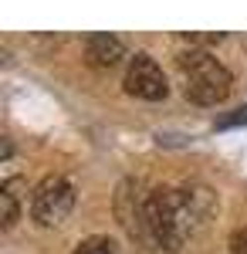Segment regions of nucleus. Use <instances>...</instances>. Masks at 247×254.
Instances as JSON below:
<instances>
[{
	"label": "nucleus",
	"mask_w": 247,
	"mask_h": 254,
	"mask_svg": "<svg viewBox=\"0 0 247 254\" xmlns=\"http://www.w3.org/2000/svg\"><path fill=\"white\" fill-rule=\"evenodd\" d=\"M210 214V196L207 190L196 187H159L146 193V210H142V237L176 251L186 244V237L203 224V217Z\"/></svg>",
	"instance_id": "f257e3e1"
},
{
	"label": "nucleus",
	"mask_w": 247,
	"mask_h": 254,
	"mask_svg": "<svg viewBox=\"0 0 247 254\" xmlns=\"http://www.w3.org/2000/svg\"><path fill=\"white\" fill-rule=\"evenodd\" d=\"M183 81H186V95L196 105H217L230 92V71L213 58L210 51H186L183 58Z\"/></svg>",
	"instance_id": "f03ea898"
},
{
	"label": "nucleus",
	"mask_w": 247,
	"mask_h": 254,
	"mask_svg": "<svg viewBox=\"0 0 247 254\" xmlns=\"http://www.w3.org/2000/svg\"><path fill=\"white\" fill-rule=\"evenodd\" d=\"M75 207V187L64 176H44L31 196V214L41 227H58Z\"/></svg>",
	"instance_id": "7ed1b4c3"
},
{
	"label": "nucleus",
	"mask_w": 247,
	"mask_h": 254,
	"mask_svg": "<svg viewBox=\"0 0 247 254\" xmlns=\"http://www.w3.org/2000/svg\"><path fill=\"white\" fill-rule=\"evenodd\" d=\"M125 92L135 98H146V102H159V98H166L170 85H166L163 68L149 55H135L125 68Z\"/></svg>",
	"instance_id": "20e7f679"
},
{
	"label": "nucleus",
	"mask_w": 247,
	"mask_h": 254,
	"mask_svg": "<svg viewBox=\"0 0 247 254\" xmlns=\"http://www.w3.org/2000/svg\"><path fill=\"white\" fill-rule=\"evenodd\" d=\"M85 58L92 68H112V64H119V58H125V41L119 34H109V31L88 34L85 38Z\"/></svg>",
	"instance_id": "39448f33"
},
{
	"label": "nucleus",
	"mask_w": 247,
	"mask_h": 254,
	"mask_svg": "<svg viewBox=\"0 0 247 254\" xmlns=\"http://www.w3.org/2000/svg\"><path fill=\"white\" fill-rule=\"evenodd\" d=\"M17 203H20V180H7L0 187V224L14 227L17 220Z\"/></svg>",
	"instance_id": "423d86ee"
},
{
	"label": "nucleus",
	"mask_w": 247,
	"mask_h": 254,
	"mask_svg": "<svg viewBox=\"0 0 247 254\" xmlns=\"http://www.w3.org/2000/svg\"><path fill=\"white\" fill-rule=\"evenodd\" d=\"M75 254H115V241L105 234H92L75 248Z\"/></svg>",
	"instance_id": "0eeeda50"
},
{
	"label": "nucleus",
	"mask_w": 247,
	"mask_h": 254,
	"mask_svg": "<svg viewBox=\"0 0 247 254\" xmlns=\"http://www.w3.org/2000/svg\"><path fill=\"white\" fill-rule=\"evenodd\" d=\"M230 254H247V227L234 231V237H230Z\"/></svg>",
	"instance_id": "6e6552de"
}]
</instances>
